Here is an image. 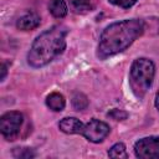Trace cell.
Instances as JSON below:
<instances>
[{
  "label": "cell",
  "instance_id": "obj_1",
  "mask_svg": "<svg viewBox=\"0 0 159 159\" xmlns=\"http://www.w3.org/2000/svg\"><path fill=\"white\" fill-rule=\"evenodd\" d=\"M145 24L140 19H127L108 25L101 34L97 56L106 60L128 48L144 32Z\"/></svg>",
  "mask_w": 159,
  "mask_h": 159
},
{
  "label": "cell",
  "instance_id": "obj_2",
  "mask_svg": "<svg viewBox=\"0 0 159 159\" xmlns=\"http://www.w3.org/2000/svg\"><path fill=\"white\" fill-rule=\"evenodd\" d=\"M67 32L68 30L62 25H55L41 32L27 52V63L34 68L48 65L65 51Z\"/></svg>",
  "mask_w": 159,
  "mask_h": 159
},
{
  "label": "cell",
  "instance_id": "obj_3",
  "mask_svg": "<svg viewBox=\"0 0 159 159\" xmlns=\"http://www.w3.org/2000/svg\"><path fill=\"white\" fill-rule=\"evenodd\" d=\"M155 75V65L152 60L140 57L134 60L129 71V86L133 94L142 99L150 88Z\"/></svg>",
  "mask_w": 159,
  "mask_h": 159
},
{
  "label": "cell",
  "instance_id": "obj_4",
  "mask_svg": "<svg viewBox=\"0 0 159 159\" xmlns=\"http://www.w3.org/2000/svg\"><path fill=\"white\" fill-rule=\"evenodd\" d=\"M24 122L22 113L17 111H10L1 116L0 118V132L6 140H14L21 129Z\"/></svg>",
  "mask_w": 159,
  "mask_h": 159
},
{
  "label": "cell",
  "instance_id": "obj_5",
  "mask_svg": "<svg viewBox=\"0 0 159 159\" xmlns=\"http://www.w3.org/2000/svg\"><path fill=\"white\" fill-rule=\"evenodd\" d=\"M134 153L140 159H159V135H150L137 140Z\"/></svg>",
  "mask_w": 159,
  "mask_h": 159
},
{
  "label": "cell",
  "instance_id": "obj_6",
  "mask_svg": "<svg viewBox=\"0 0 159 159\" xmlns=\"http://www.w3.org/2000/svg\"><path fill=\"white\" fill-rule=\"evenodd\" d=\"M109 130L111 128L107 123L92 118L87 124H84L82 135H84V138L92 143H99L109 134Z\"/></svg>",
  "mask_w": 159,
  "mask_h": 159
},
{
  "label": "cell",
  "instance_id": "obj_7",
  "mask_svg": "<svg viewBox=\"0 0 159 159\" xmlns=\"http://www.w3.org/2000/svg\"><path fill=\"white\" fill-rule=\"evenodd\" d=\"M40 24H41V17L36 12H32V11H29V12L21 15L16 20V27L22 31L34 30V29L39 27Z\"/></svg>",
  "mask_w": 159,
  "mask_h": 159
},
{
  "label": "cell",
  "instance_id": "obj_8",
  "mask_svg": "<svg viewBox=\"0 0 159 159\" xmlns=\"http://www.w3.org/2000/svg\"><path fill=\"white\" fill-rule=\"evenodd\" d=\"M58 128L61 132L66 134H82L84 124L75 117H66L60 120Z\"/></svg>",
  "mask_w": 159,
  "mask_h": 159
},
{
  "label": "cell",
  "instance_id": "obj_9",
  "mask_svg": "<svg viewBox=\"0 0 159 159\" xmlns=\"http://www.w3.org/2000/svg\"><path fill=\"white\" fill-rule=\"evenodd\" d=\"M46 104L50 109H52L55 112H61L66 106V101L61 93L52 92L46 97Z\"/></svg>",
  "mask_w": 159,
  "mask_h": 159
},
{
  "label": "cell",
  "instance_id": "obj_10",
  "mask_svg": "<svg viewBox=\"0 0 159 159\" xmlns=\"http://www.w3.org/2000/svg\"><path fill=\"white\" fill-rule=\"evenodd\" d=\"M48 11L53 17L62 19L67 15V4L65 0H50L48 2Z\"/></svg>",
  "mask_w": 159,
  "mask_h": 159
},
{
  "label": "cell",
  "instance_id": "obj_11",
  "mask_svg": "<svg viewBox=\"0 0 159 159\" xmlns=\"http://www.w3.org/2000/svg\"><path fill=\"white\" fill-rule=\"evenodd\" d=\"M71 103L76 111H83L88 107V98L86 97V94H83L81 92H75L72 94Z\"/></svg>",
  "mask_w": 159,
  "mask_h": 159
},
{
  "label": "cell",
  "instance_id": "obj_12",
  "mask_svg": "<svg viewBox=\"0 0 159 159\" xmlns=\"http://www.w3.org/2000/svg\"><path fill=\"white\" fill-rule=\"evenodd\" d=\"M68 2L75 12H86L91 9V0H68Z\"/></svg>",
  "mask_w": 159,
  "mask_h": 159
},
{
  "label": "cell",
  "instance_id": "obj_13",
  "mask_svg": "<svg viewBox=\"0 0 159 159\" xmlns=\"http://www.w3.org/2000/svg\"><path fill=\"white\" fill-rule=\"evenodd\" d=\"M108 157L111 158H127V150H125V145L123 143H116L109 150H108Z\"/></svg>",
  "mask_w": 159,
  "mask_h": 159
},
{
  "label": "cell",
  "instance_id": "obj_14",
  "mask_svg": "<svg viewBox=\"0 0 159 159\" xmlns=\"http://www.w3.org/2000/svg\"><path fill=\"white\" fill-rule=\"evenodd\" d=\"M12 155L16 159H31L36 157V153L31 148H14Z\"/></svg>",
  "mask_w": 159,
  "mask_h": 159
},
{
  "label": "cell",
  "instance_id": "obj_15",
  "mask_svg": "<svg viewBox=\"0 0 159 159\" xmlns=\"http://www.w3.org/2000/svg\"><path fill=\"white\" fill-rule=\"evenodd\" d=\"M107 116L111 117L114 120H124L128 117V113L124 112V111H122V109H112V111L108 112Z\"/></svg>",
  "mask_w": 159,
  "mask_h": 159
},
{
  "label": "cell",
  "instance_id": "obj_16",
  "mask_svg": "<svg viewBox=\"0 0 159 159\" xmlns=\"http://www.w3.org/2000/svg\"><path fill=\"white\" fill-rule=\"evenodd\" d=\"M108 1L111 4H113V5L123 7V9H129L137 2V0H108Z\"/></svg>",
  "mask_w": 159,
  "mask_h": 159
},
{
  "label": "cell",
  "instance_id": "obj_17",
  "mask_svg": "<svg viewBox=\"0 0 159 159\" xmlns=\"http://www.w3.org/2000/svg\"><path fill=\"white\" fill-rule=\"evenodd\" d=\"M7 65H9L7 61H2V65H1V77H0L1 81H4L5 77H6V73H7Z\"/></svg>",
  "mask_w": 159,
  "mask_h": 159
},
{
  "label": "cell",
  "instance_id": "obj_18",
  "mask_svg": "<svg viewBox=\"0 0 159 159\" xmlns=\"http://www.w3.org/2000/svg\"><path fill=\"white\" fill-rule=\"evenodd\" d=\"M155 107H157V109L159 111V89H158V92H157V94H155Z\"/></svg>",
  "mask_w": 159,
  "mask_h": 159
}]
</instances>
